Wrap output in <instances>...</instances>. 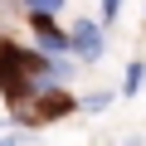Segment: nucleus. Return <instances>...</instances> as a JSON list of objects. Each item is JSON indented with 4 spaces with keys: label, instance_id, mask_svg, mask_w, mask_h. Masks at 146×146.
I'll return each instance as SVG.
<instances>
[{
    "label": "nucleus",
    "instance_id": "8",
    "mask_svg": "<svg viewBox=\"0 0 146 146\" xmlns=\"http://www.w3.org/2000/svg\"><path fill=\"white\" fill-rule=\"evenodd\" d=\"M0 146H20V136H5V141H0Z\"/></svg>",
    "mask_w": 146,
    "mask_h": 146
},
{
    "label": "nucleus",
    "instance_id": "2",
    "mask_svg": "<svg viewBox=\"0 0 146 146\" xmlns=\"http://www.w3.org/2000/svg\"><path fill=\"white\" fill-rule=\"evenodd\" d=\"M34 25V44L44 58H68V29H58L54 20H29Z\"/></svg>",
    "mask_w": 146,
    "mask_h": 146
},
{
    "label": "nucleus",
    "instance_id": "6",
    "mask_svg": "<svg viewBox=\"0 0 146 146\" xmlns=\"http://www.w3.org/2000/svg\"><path fill=\"white\" fill-rule=\"evenodd\" d=\"M102 107H112V93H88V98H78V112H102Z\"/></svg>",
    "mask_w": 146,
    "mask_h": 146
},
{
    "label": "nucleus",
    "instance_id": "5",
    "mask_svg": "<svg viewBox=\"0 0 146 146\" xmlns=\"http://www.w3.org/2000/svg\"><path fill=\"white\" fill-rule=\"evenodd\" d=\"M141 83H146V63L136 58V63H127V78H122V93H127V98H136V93H141Z\"/></svg>",
    "mask_w": 146,
    "mask_h": 146
},
{
    "label": "nucleus",
    "instance_id": "4",
    "mask_svg": "<svg viewBox=\"0 0 146 146\" xmlns=\"http://www.w3.org/2000/svg\"><path fill=\"white\" fill-rule=\"evenodd\" d=\"M63 5H68V0H20V10H25L29 20H54Z\"/></svg>",
    "mask_w": 146,
    "mask_h": 146
},
{
    "label": "nucleus",
    "instance_id": "1",
    "mask_svg": "<svg viewBox=\"0 0 146 146\" xmlns=\"http://www.w3.org/2000/svg\"><path fill=\"white\" fill-rule=\"evenodd\" d=\"M107 49V29L98 20H73L68 29V58H78V63H98Z\"/></svg>",
    "mask_w": 146,
    "mask_h": 146
},
{
    "label": "nucleus",
    "instance_id": "7",
    "mask_svg": "<svg viewBox=\"0 0 146 146\" xmlns=\"http://www.w3.org/2000/svg\"><path fill=\"white\" fill-rule=\"evenodd\" d=\"M117 15H122V0H102V10H98V25L107 29V25H117Z\"/></svg>",
    "mask_w": 146,
    "mask_h": 146
},
{
    "label": "nucleus",
    "instance_id": "3",
    "mask_svg": "<svg viewBox=\"0 0 146 146\" xmlns=\"http://www.w3.org/2000/svg\"><path fill=\"white\" fill-rule=\"evenodd\" d=\"M34 107H39V117H44V122H54V117H68V112H78V98H73L68 88H58V93H44Z\"/></svg>",
    "mask_w": 146,
    "mask_h": 146
}]
</instances>
